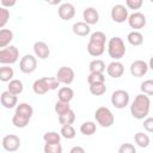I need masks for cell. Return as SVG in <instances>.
I'll return each mask as SVG.
<instances>
[{
	"label": "cell",
	"mask_w": 153,
	"mask_h": 153,
	"mask_svg": "<svg viewBox=\"0 0 153 153\" xmlns=\"http://www.w3.org/2000/svg\"><path fill=\"white\" fill-rule=\"evenodd\" d=\"M149 108H151L149 97L143 93H140L134 98V100L130 105V114L136 120H143L148 116Z\"/></svg>",
	"instance_id": "1"
},
{
	"label": "cell",
	"mask_w": 153,
	"mask_h": 153,
	"mask_svg": "<svg viewBox=\"0 0 153 153\" xmlns=\"http://www.w3.org/2000/svg\"><path fill=\"white\" fill-rule=\"evenodd\" d=\"M105 42H106V36L102 31H96L91 33L90 41L87 44V53L91 56L98 57L105 51Z\"/></svg>",
	"instance_id": "2"
},
{
	"label": "cell",
	"mask_w": 153,
	"mask_h": 153,
	"mask_svg": "<svg viewBox=\"0 0 153 153\" xmlns=\"http://www.w3.org/2000/svg\"><path fill=\"white\" fill-rule=\"evenodd\" d=\"M108 53H109V56L112 57L115 61L122 59L126 54V45L123 39L117 36L110 38L108 43Z\"/></svg>",
	"instance_id": "3"
},
{
	"label": "cell",
	"mask_w": 153,
	"mask_h": 153,
	"mask_svg": "<svg viewBox=\"0 0 153 153\" xmlns=\"http://www.w3.org/2000/svg\"><path fill=\"white\" fill-rule=\"evenodd\" d=\"M94 118H96L97 123L103 128H109L115 122V117H114L111 110L106 106H99L94 112Z\"/></svg>",
	"instance_id": "4"
},
{
	"label": "cell",
	"mask_w": 153,
	"mask_h": 153,
	"mask_svg": "<svg viewBox=\"0 0 153 153\" xmlns=\"http://www.w3.org/2000/svg\"><path fill=\"white\" fill-rule=\"evenodd\" d=\"M19 57V50L14 45H8L4 49H0V63L4 66H10L17 62Z\"/></svg>",
	"instance_id": "5"
},
{
	"label": "cell",
	"mask_w": 153,
	"mask_h": 153,
	"mask_svg": "<svg viewBox=\"0 0 153 153\" xmlns=\"http://www.w3.org/2000/svg\"><path fill=\"white\" fill-rule=\"evenodd\" d=\"M111 104L116 109H124L129 104V93L124 90H116L111 94Z\"/></svg>",
	"instance_id": "6"
},
{
	"label": "cell",
	"mask_w": 153,
	"mask_h": 153,
	"mask_svg": "<svg viewBox=\"0 0 153 153\" xmlns=\"http://www.w3.org/2000/svg\"><path fill=\"white\" fill-rule=\"evenodd\" d=\"M36 67H37V60L31 54L24 55L19 62V69L25 74H31L32 72L36 71Z\"/></svg>",
	"instance_id": "7"
},
{
	"label": "cell",
	"mask_w": 153,
	"mask_h": 153,
	"mask_svg": "<svg viewBox=\"0 0 153 153\" xmlns=\"http://www.w3.org/2000/svg\"><path fill=\"white\" fill-rule=\"evenodd\" d=\"M74 71L71 68V67H67V66H63V67H60L57 69V73H56V76L55 79L60 82V84H65V85H71L73 81H74Z\"/></svg>",
	"instance_id": "8"
},
{
	"label": "cell",
	"mask_w": 153,
	"mask_h": 153,
	"mask_svg": "<svg viewBox=\"0 0 153 153\" xmlns=\"http://www.w3.org/2000/svg\"><path fill=\"white\" fill-rule=\"evenodd\" d=\"M110 16H111V19L115 22V23H124L127 19H128V10L124 5H115L112 8H111V12H110Z\"/></svg>",
	"instance_id": "9"
},
{
	"label": "cell",
	"mask_w": 153,
	"mask_h": 153,
	"mask_svg": "<svg viewBox=\"0 0 153 153\" xmlns=\"http://www.w3.org/2000/svg\"><path fill=\"white\" fill-rule=\"evenodd\" d=\"M1 145H2L4 149L7 152H16L20 147V139H19V136H17L14 134H8V135L4 136Z\"/></svg>",
	"instance_id": "10"
},
{
	"label": "cell",
	"mask_w": 153,
	"mask_h": 153,
	"mask_svg": "<svg viewBox=\"0 0 153 153\" xmlns=\"http://www.w3.org/2000/svg\"><path fill=\"white\" fill-rule=\"evenodd\" d=\"M148 63L143 60H135L130 65V74L135 78H141L148 72Z\"/></svg>",
	"instance_id": "11"
},
{
	"label": "cell",
	"mask_w": 153,
	"mask_h": 153,
	"mask_svg": "<svg viewBox=\"0 0 153 153\" xmlns=\"http://www.w3.org/2000/svg\"><path fill=\"white\" fill-rule=\"evenodd\" d=\"M128 24L131 29H142L145 27L146 23H147V19H146V16L141 12H134L131 13L130 16H128Z\"/></svg>",
	"instance_id": "12"
},
{
	"label": "cell",
	"mask_w": 153,
	"mask_h": 153,
	"mask_svg": "<svg viewBox=\"0 0 153 153\" xmlns=\"http://www.w3.org/2000/svg\"><path fill=\"white\" fill-rule=\"evenodd\" d=\"M57 13L62 20H71L75 16V7L71 2H63L60 5Z\"/></svg>",
	"instance_id": "13"
},
{
	"label": "cell",
	"mask_w": 153,
	"mask_h": 153,
	"mask_svg": "<svg viewBox=\"0 0 153 153\" xmlns=\"http://www.w3.org/2000/svg\"><path fill=\"white\" fill-rule=\"evenodd\" d=\"M106 72L109 74V76L114 78V79H118L123 75L124 73V66L120 62V61H112L106 67Z\"/></svg>",
	"instance_id": "14"
},
{
	"label": "cell",
	"mask_w": 153,
	"mask_h": 153,
	"mask_svg": "<svg viewBox=\"0 0 153 153\" xmlns=\"http://www.w3.org/2000/svg\"><path fill=\"white\" fill-rule=\"evenodd\" d=\"M33 51H35V55L38 59H41V60H45L50 55V49H49L48 44L45 42H42V41L35 42V44H33Z\"/></svg>",
	"instance_id": "15"
},
{
	"label": "cell",
	"mask_w": 153,
	"mask_h": 153,
	"mask_svg": "<svg viewBox=\"0 0 153 153\" xmlns=\"http://www.w3.org/2000/svg\"><path fill=\"white\" fill-rule=\"evenodd\" d=\"M17 96L12 94L8 91H4L0 94V103L5 109H13L14 106H17Z\"/></svg>",
	"instance_id": "16"
},
{
	"label": "cell",
	"mask_w": 153,
	"mask_h": 153,
	"mask_svg": "<svg viewBox=\"0 0 153 153\" xmlns=\"http://www.w3.org/2000/svg\"><path fill=\"white\" fill-rule=\"evenodd\" d=\"M82 18H84V23H86L87 25H93L97 24L99 20V13L96 8L93 7H87L82 12Z\"/></svg>",
	"instance_id": "17"
},
{
	"label": "cell",
	"mask_w": 153,
	"mask_h": 153,
	"mask_svg": "<svg viewBox=\"0 0 153 153\" xmlns=\"http://www.w3.org/2000/svg\"><path fill=\"white\" fill-rule=\"evenodd\" d=\"M72 31H73L74 35L84 37V36H87L90 33L91 29H90V25H87L86 23H84V22H76V23L73 24Z\"/></svg>",
	"instance_id": "18"
},
{
	"label": "cell",
	"mask_w": 153,
	"mask_h": 153,
	"mask_svg": "<svg viewBox=\"0 0 153 153\" xmlns=\"http://www.w3.org/2000/svg\"><path fill=\"white\" fill-rule=\"evenodd\" d=\"M74 97V91L68 87V86H63L57 92V98L60 102H63V103H69Z\"/></svg>",
	"instance_id": "19"
},
{
	"label": "cell",
	"mask_w": 153,
	"mask_h": 153,
	"mask_svg": "<svg viewBox=\"0 0 153 153\" xmlns=\"http://www.w3.org/2000/svg\"><path fill=\"white\" fill-rule=\"evenodd\" d=\"M16 114H18V115H20V116H24V117L31 120V117H32V115H33V109H32V106H31L30 104H27V103H19V104H17V106H16Z\"/></svg>",
	"instance_id": "20"
},
{
	"label": "cell",
	"mask_w": 153,
	"mask_h": 153,
	"mask_svg": "<svg viewBox=\"0 0 153 153\" xmlns=\"http://www.w3.org/2000/svg\"><path fill=\"white\" fill-rule=\"evenodd\" d=\"M13 39V32L10 29H1L0 30V48H6Z\"/></svg>",
	"instance_id": "21"
},
{
	"label": "cell",
	"mask_w": 153,
	"mask_h": 153,
	"mask_svg": "<svg viewBox=\"0 0 153 153\" xmlns=\"http://www.w3.org/2000/svg\"><path fill=\"white\" fill-rule=\"evenodd\" d=\"M24 90V85L23 82L19 80V79H12L10 82H8V86H7V91L11 92L12 94L14 96H18L23 92Z\"/></svg>",
	"instance_id": "22"
},
{
	"label": "cell",
	"mask_w": 153,
	"mask_h": 153,
	"mask_svg": "<svg viewBox=\"0 0 153 153\" xmlns=\"http://www.w3.org/2000/svg\"><path fill=\"white\" fill-rule=\"evenodd\" d=\"M14 76V71L10 66H2L0 67V81L2 82H10Z\"/></svg>",
	"instance_id": "23"
},
{
	"label": "cell",
	"mask_w": 153,
	"mask_h": 153,
	"mask_svg": "<svg viewBox=\"0 0 153 153\" xmlns=\"http://www.w3.org/2000/svg\"><path fill=\"white\" fill-rule=\"evenodd\" d=\"M134 141H135V143H136L139 147L146 148V147H148V145H149V142H151V139H149V136H148L147 134H145V133H142V131H139V133H136V134L134 135Z\"/></svg>",
	"instance_id": "24"
},
{
	"label": "cell",
	"mask_w": 153,
	"mask_h": 153,
	"mask_svg": "<svg viewBox=\"0 0 153 153\" xmlns=\"http://www.w3.org/2000/svg\"><path fill=\"white\" fill-rule=\"evenodd\" d=\"M127 39H128L129 44H131L134 47L141 45L143 43V36L139 31H131V32H129L128 36H127Z\"/></svg>",
	"instance_id": "25"
},
{
	"label": "cell",
	"mask_w": 153,
	"mask_h": 153,
	"mask_svg": "<svg viewBox=\"0 0 153 153\" xmlns=\"http://www.w3.org/2000/svg\"><path fill=\"white\" fill-rule=\"evenodd\" d=\"M105 63L104 61L99 60V59H96V60H92L88 65V69H90V73H104L105 71Z\"/></svg>",
	"instance_id": "26"
},
{
	"label": "cell",
	"mask_w": 153,
	"mask_h": 153,
	"mask_svg": "<svg viewBox=\"0 0 153 153\" xmlns=\"http://www.w3.org/2000/svg\"><path fill=\"white\" fill-rule=\"evenodd\" d=\"M32 90H33V92L36 94H45L49 91V88H48V86H47V84H45L43 78L35 80V82L32 84Z\"/></svg>",
	"instance_id": "27"
},
{
	"label": "cell",
	"mask_w": 153,
	"mask_h": 153,
	"mask_svg": "<svg viewBox=\"0 0 153 153\" xmlns=\"http://www.w3.org/2000/svg\"><path fill=\"white\" fill-rule=\"evenodd\" d=\"M96 130H97V126H96V123H94L93 121H86V122H84V123L80 126V131H81V134H84V135H86V136L93 135V134L96 133Z\"/></svg>",
	"instance_id": "28"
},
{
	"label": "cell",
	"mask_w": 153,
	"mask_h": 153,
	"mask_svg": "<svg viewBox=\"0 0 153 153\" xmlns=\"http://www.w3.org/2000/svg\"><path fill=\"white\" fill-rule=\"evenodd\" d=\"M74 121H75V114H74V111H73L72 109L68 110L67 112H65V114H62V115L59 116V122H60V124H62V126L72 124Z\"/></svg>",
	"instance_id": "29"
},
{
	"label": "cell",
	"mask_w": 153,
	"mask_h": 153,
	"mask_svg": "<svg viewBox=\"0 0 153 153\" xmlns=\"http://www.w3.org/2000/svg\"><path fill=\"white\" fill-rule=\"evenodd\" d=\"M30 122V118H26L24 116H20L18 114L14 112L13 117H12V124L16 127V128H25Z\"/></svg>",
	"instance_id": "30"
},
{
	"label": "cell",
	"mask_w": 153,
	"mask_h": 153,
	"mask_svg": "<svg viewBox=\"0 0 153 153\" xmlns=\"http://www.w3.org/2000/svg\"><path fill=\"white\" fill-rule=\"evenodd\" d=\"M87 82H88V85L105 84V76L102 73H90L87 76Z\"/></svg>",
	"instance_id": "31"
},
{
	"label": "cell",
	"mask_w": 153,
	"mask_h": 153,
	"mask_svg": "<svg viewBox=\"0 0 153 153\" xmlns=\"http://www.w3.org/2000/svg\"><path fill=\"white\" fill-rule=\"evenodd\" d=\"M60 135L67 140L69 139H73L75 136V129L73 128L72 124H66V126H62L61 130H60Z\"/></svg>",
	"instance_id": "32"
},
{
	"label": "cell",
	"mask_w": 153,
	"mask_h": 153,
	"mask_svg": "<svg viewBox=\"0 0 153 153\" xmlns=\"http://www.w3.org/2000/svg\"><path fill=\"white\" fill-rule=\"evenodd\" d=\"M43 140L45 143H60L61 135L57 134L56 131H47L43 135Z\"/></svg>",
	"instance_id": "33"
},
{
	"label": "cell",
	"mask_w": 153,
	"mask_h": 153,
	"mask_svg": "<svg viewBox=\"0 0 153 153\" xmlns=\"http://www.w3.org/2000/svg\"><path fill=\"white\" fill-rule=\"evenodd\" d=\"M140 90L143 94L146 96H152L153 94V80L148 79V80H145L143 82H141V86H140Z\"/></svg>",
	"instance_id": "34"
},
{
	"label": "cell",
	"mask_w": 153,
	"mask_h": 153,
	"mask_svg": "<svg viewBox=\"0 0 153 153\" xmlns=\"http://www.w3.org/2000/svg\"><path fill=\"white\" fill-rule=\"evenodd\" d=\"M90 92L93 96H102L106 92V86L105 84H94V85H90Z\"/></svg>",
	"instance_id": "35"
},
{
	"label": "cell",
	"mask_w": 153,
	"mask_h": 153,
	"mask_svg": "<svg viewBox=\"0 0 153 153\" xmlns=\"http://www.w3.org/2000/svg\"><path fill=\"white\" fill-rule=\"evenodd\" d=\"M44 153H62L61 143H44Z\"/></svg>",
	"instance_id": "36"
},
{
	"label": "cell",
	"mask_w": 153,
	"mask_h": 153,
	"mask_svg": "<svg viewBox=\"0 0 153 153\" xmlns=\"http://www.w3.org/2000/svg\"><path fill=\"white\" fill-rule=\"evenodd\" d=\"M54 109H55V112L60 116V115L67 112L68 110H71V106H69V103H63V102L57 100V102L55 103V108H54Z\"/></svg>",
	"instance_id": "37"
},
{
	"label": "cell",
	"mask_w": 153,
	"mask_h": 153,
	"mask_svg": "<svg viewBox=\"0 0 153 153\" xmlns=\"http://www.w3.org/2000/svg\"><path fill=\"white\" fill-rule=\"evenodd\" d=\"M10 19V10L0 6V30L7 24Z\"/></svg>",
	"instance_id": "38"
},
{
	"label": "cell",
	"mask_w": 153,
	"mask_h": 153,
	"mask_svg": "<svg viewBox=\"0 0 153 153\" xmlns=\"http://www.w3.org/2000/svg\"><path fill=\"white\" fill-rule=\"evenodd\" d=\"M43 79H44V81H45L49 91L50 90H56L60 86V82L55 79V76H43Z\"/></svg>",
	"instance_id": "39"
},
{
	"label": "cell",
	"mask_w": 153,
	"mask_h": 153,
	"mask_svg": "<svg viewBox=\"0 0 153 153\" xmlns=\"http://www.w3.org/2000/svg\"><path fill=\"white\" fill-rule=\"evenodd\" d=\"M118 153H136V148L131 143H122L118 148Z\"/></svg>",
	"instance_id": "40"
},
{
	"label": "cell",
	"mask_w": 153,
	"mask_h": 153,
	"mask_svg": "<svg viewBox=\"0 0 153 153\" xmlns=\"http://www.w3.org/2000/svg\"><path fill=\"white\" fill-rule=\"evenodd\" d=\"M142 5H143L142 0H127L126 1V6L129 10H139V8H141Z\"/></svg>",
	"instance_id": "41"
},
{
	"label": "cell",
	"mask_w": 153,
	"mask_h": 153,
	"mask_svg": "<svg viewBox=\"0 0 153 153\" xmlns=\"http://www.w3.org/2000/svg\"><path fill=\"white\" fill-rule=\"evenodd\" d=\"M143 128L146 131L152 133L153 131V118L152 117H146L143 121Z\"/></svg>",
	"instance_id": "42"
},
{
	"label": "cell",
	"mask_w": 153,
	"mask_h": 153,
	"mask_svg": "<svg viewBox=\"0 0 153 153\" xmlns=\"http://www.w3.org/2000/svg\"><path fill=\"white\" fill-rule=\"evenodd\" d=\"M14 5H16V1H14V0H12V1L2 0V1H1V6L5 7V8H7V10H8V7H12V6H14Z\"/></svg>",
	"instance_id": "43"
},
{
	"label": "cell",
	"mask_w": 153,
	"mask_h": 153,
	"mask_svg": "<svg viewBox=\"0 0 153 153\" xmlns=\"http://www.w3.org/2000/svg\"><path fill=\"white\" fill-rule=\"evenodd\" d=\"M69 153H85V149L81 146H74L71 148Z\"/></svg>",
	"instance_id": "44"
}]
</instances>
